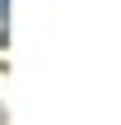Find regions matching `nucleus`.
<instances>
[{"instance_id":"obj_1","label":"nucleus","mask_w":121,"mask_h":125,"mask_svg":"<svg viewBox=\"0 0 121 125\" xmlns=\"http://www.w3.org/2000/svg\"><path fill=\"white\" fill-rule=\"evenodd\" d=\"M5 37H9V23H5V9H0V46H5Z\"/></svg>"}]
</instances>
